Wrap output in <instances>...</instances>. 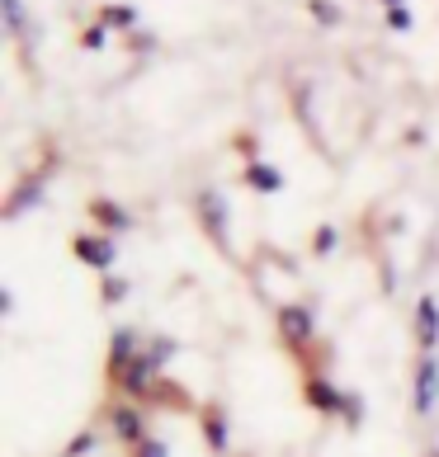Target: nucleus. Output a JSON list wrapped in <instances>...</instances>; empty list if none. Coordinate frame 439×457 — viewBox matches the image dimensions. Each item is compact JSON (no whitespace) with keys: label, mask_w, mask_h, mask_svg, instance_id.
<instances>
[{"label":"nucleus","mask_w":439,"mask_h":457,"mask_svg":"<svg viewBox=\"0 0 439 457\" xmlns=\"http://www.w3.org/2000/svg\"><path fill=\"white\" fill-rule=\"evenodd\" d=\"M86 47H105V24H99V29H90V33H86Z\"/></svg>","instance_id":"obj_20"},{"label":"nucleus","mask_w":439,"mask_h":457,"mask_svg":"<svg viewBox=\"0 0 439 457\" xmlns=\"http://www.w3.org/2000/svg\"><path fill=\"white\" fill-rule=\"evenodd\" d=\"M308 401L317 405V411H335V415H341V405H345V392H341V386H331L326 378H312L308 382Z\"/></svg>","instance_id":"obj_7"},{"label":"nucleus","mask_w":439,"mask_h":457,"mask_svg":"<svg viewBox=\"0 0 439 457\" xmlns=\"http://www.w3.org/2000/svg\"><path fill=\"white\" fill-rule=\"evenodd\" d=\"M279 326H283V335H289L293 345H308L312 340V312L308 307H283L279 312Z\"/></svg>","instance_id":"obj_6"},{"label":"nucleus","mask_w":439,"mask_h":457,"mask_svg":"<svg viewBox=\"0 0 439 457\" xmlns=\"http://www.w3.org/2000/svg\"><path fill=\"white\" fill-rule=\"evenodd\" d=\"M246 179H250V189H260V194H279L283 189V175L274 170V165H260V161L246 165Z\"/></svg>","instance_id":"obj_9"},{"label":"nucleus","mask_w":439,"mask_h":457,"mask_svg":"<svg viewBox=\"0 0 439 457\" xmlns=\"http://www.w3.org/2000/svg\"><path fill=\"white\" fill-rule=\"evenodd\" d=\"M435 396H439V363L426 353V359H420V372H416V411L430 415L435 411Z\"/></svg>","instance_id":"obj_5"},{"label":"nucleus","mask_w":439,"mask_h":457,"mask_svg":"<svg viewBox=\"0 0 439 457\" xmlns=\"http://www.w3.org/2000/svg\"><path fill=\"white\" fill-rule=\"evenodd\" d=\"M416 326H420V349H435L439 340V307H435V297H420V307H416Z\"/></svg>","instance_id":"obj_8"},{"label":"nucleus","mask_w":439,"mask_h":457,"mask_svg":"<svg viewBox=\"0 0 439 457\" xmlns=\"http://www.w3.org/2000/svg\"><path fill=\"white\" fill-rule=\"evenodd\" d=\"M335 241H341V231H335V227H322V231H317V255H331Z\"/></svg>","instance_id":"obj_17"},{"label":"nucleus","mask_w":439,"mask_h":457,"mask_svg":"<svg viewBox=\"0 0 439 457\" xmlns=\"http://www.w3.org/2000/svg\"><path fill=\"white\" fill-rule=\"evenodd\" d=\"M387 5H401V0H387Z\"/></svg>","instance_id":"obj_21"},{"label":"nucleus","mask_w":439,"mask_h":457,"mask_svg":"<svg viewBox=\"0 0 439 457\" xmlns=\"http://www.w3.org/2000/svg\"><path fill=\"white\" fill-rule=\"evenodd\" d=\"M99 297H105V302H123L128 297V283L123 278H105V283H99Z\"/></svg>","instance_id":"obj_16"},{"label":"nucleus","mask_w":439,"mask_h":457,"mask_svg":"<svg viewBox=\"0 0 439 457\" xmlns=\"http://www.w3.org/2000/svg\"><path fill=\"white\" fill-rule=\"evenodd\" d=\"M138 457H165V444L161 438H147V444L138 448Z\"/></svg>","instance_id":"obj_19"},{"label":"nucleus","mask_w":439,"mask_h":457,"mask_svg":"<svg viewBox=\"0 0 439 457\" xmlns=\"http://www.w3.org/2000/svg\"><path fill=\"white\" fill-rule=\"evenodd\" d=\"M308 10H312V20H317V24H326V29H335V24H345V14H341V5H331V0H308Z\"/></svg>","instance_id":"obj_13"},{"label":"nucleus","mask_w":439,"mask_h":457,"mask_svg":"<svg viewBox=\"0 0 439 457\" xmlns=\"http://www.w3.org/2000/svg\"><path fill=\"white\" fill-rule=\"evenodd\" d=\"M72 250L80 260H86L95 274H109L114 269V260H118V245H114V236H76L72 241Z\"/></svg>","instance_id":"obj_1"},{"label":"nucleus","mask_w":439,"mask_h":457,"mask_svg":"<svg viewBox=\"0 0 439 457\" xmlns=\"http://www.w3.org/2000/svg\"><path fill=\"white\" fill-rule=\"evenodd\" d=\"M109 425H114V438H123V444H147V420L138 405H114V415H109Z\"/></svg>","instance_id":"obj_2"},{"label":"nucleus","mask_w":439,"mask_h":457,"mask_svg":"<svg viewBox=\"0 0 439 457\" xmlns=\"http://www.w3.org/2000/svg\"><path fill=\"white\" fill-rule=\"evenodd\" d=\"M387 24H393L397 33H407L416 20H411V10H407V5H387Z\"/></svg>","instance_id":"obj_15"},{"label":"nucleus","mask_w":439,"mask_h":457,"mask_svg":"<svg viewBox=\"0 0 439 457\" xmlns=\"http://www.w3.org/2000/svg\"><path fill=\"white\" fill-rule=\"evenodd\" d=\"M0 10H5V29H10V33H24L29 14H24V5H20V0H0Z\"/></svg>","instance_id":"obj_14"},{"label":"nucleus","mask_w":439,"mask_h":457,"mask_svg":"<svg viewBox=\"0 0 439 457\" xmlns=\"http://www.w3.org/2000/svg\"><path fill=\"white\" fill-rule=\"evenodd\" d=\"M90 212H95L109 231H128V227H132V217L118 208V203H109V198H95V203H90Z\"/></svg>","instance_id":"obj_10"},{"label":"nucleus","mask_w":439,"mask_h":457,"mask_svg":"<svg viewBox=\"0 0 439 457\" xmlns=\"http://www.w3.org/2000/svg\"><path fill=\"white\" fill-rule=\"evenodd\" d=\"M204 438H208V448H213V453H227L232 438H227V420L217 415V411H208V415H204Z\"/></svg>","instance_id":"obj_11"},{"label":"nucleus","mask_w":439,"mask_h":457,"mask_svg":"<svg viewBox=\"0 0 439 457\" xmlns=\"http://www.w3.org/2000/svg\"><path fill=\"white\" fill-rule=\"evenodd\" d=\"M138 335H132L128 326H118L114 330V340H109V372H114V378H123V372L132 368V363H138Z\"/></svg>","instance_id":"obj_3"},{"label":"nucleus","mask_w":439,"mask_h":457,"mask_svg":"<svg viewBox=\"0 0 439 457\" xmlns=\"http://www.w3.org/2000/svg\"><path fill=\"white\" fill-rule=\"evenodd\" d=\"M99 24L105 29H138V10L132 5H109L105 14H99Z\"/></svg>","instance_id":"obj_12"},{"label":"nucleus","mask_w":439,"mask_h":457,"mask_svg":"<svg viewBox=\"0 0 439 457\" xmlns=\"http://www.w3.org/2000/svg\"><path fill=\"white\" fill-rule=\"evenodd\" d=\"M95 448V434H80V438H72V448H66V457H86Z\"/></svg>","instance_id":"obj_18"},{"label":"nucleus","mask_w":439,"mask_h":457,"mask_svg":"<svg viewBox=\"0 0 439 457\" xmlns=\"http://www.w3.org/2000/svg\"><path fill=\"white\" fill-rule=\"evenodd\" d=\"M194 203H198V217H204L208 236H213L217 245H223V241H227V203H223V194L208 189V194H198Z\"/></svg>","instance_id":"obj_4"}]
</instances>
